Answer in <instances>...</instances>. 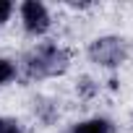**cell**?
I'll list each match as a JSON object with an SVG mask.
<instances>
[{
    "label": "cell",
    "instance_id": "cell-8",
    "mask_svg": "<svg viewBox=\"0 0 133 133\" xmlns=\"http://www.w3.org/2000/svg\"><path fill=\"white\" fill-rule=\"evenodd\" d=\"M0 133H24L21 120L8 117V115H0Z\"/></svg>",
    "mask_w": 133,
    "mask_h": 133
},
{
    "label": "cell",
    "instance_id": "cell-4",
    "mask_svg": "<svg viewBox=\"0 0 133 133\" xmlns=\"http://www.w3.org/2000/svg\"><path fill=\"white\" fill-rule=\"evenodd\" d=\"M31 112H34L37 123H42V125H55L57 117H60V104H57L55 99H50V97H37V99L31 102Z\"/></svg>",
    "mask_w": 133,
    "mask_h": 133
},
{
    "label": "cell",
    "instance_id": "cell-3",
    "mask_svg": "<svg viewBox=\"0 0 133 133\" xmlns=\"http://www.w3.org/2000/svg\"><path fill=\"white\" fill-rule=\"evenodd\" d=\"M18 13H21V26L29 37H42L52 26V16H50L47 5L39 3V0H24Z\"/></svg>",
    "mask_w": 133,
    "mask_h": 133
},
{
    "label": "cell",
    "instance_id": "cell-5",
    "mask_svg": "<svg viewBox=\"0 0 133 133\" xmlns=\"http://www.w3.org/2000/svg\"><path fill=\"white\" fill-rule=\"evenodd\" d=\"M71 133H115V125H112L110 117L97 115V117H86V120L76 123L71 128Z\"/></svg>",
    "mask_w": 133,
    "mask_h": 133
},
{
    "label": "cell",
    "instance_id": "cell-7",
    "mask_svg": "<svg viewBox=\"0 0 133 133\" xmlns=\"http://www.w3.org/2000/svg\"><path fill=\"white\" fill-rule=\"evenodd\" d=\"M16 76H18V65H16L11 57H0V86L11 84Z\"/></svg>",
    "mask_w": 133,
    "mask_h": 133
},
{
    "label": "cell",
    "instance_id": "cell-2",
    "mask_svg": "<svg viewBox=\"0 0 133 133\" xmlns=\"http://www.w3.org/2000/svg\"><path fill=\"white\" fill-rule=\"evenodd\" d=\"M89 60L99 68H120L128 57V44L123 37H115V34H104V37H97L94 42H89Z\"/></svg>",
    "mask_w": 133,
    "mask_h": 133
},
{
    "label": "cell",
    "instance_id": "cell-10",
    "mask_svg": "<svg viewBox=\"0 0 133 133\" xmlns=\"http://www.w3.org/2000/svg\"><path fill=\"white\" fill-rule=\"evenodd\" d=\"M65 133H71V130H65Z\"/></svg>",
    "mask_w": 133,
    "mask_h": 133
},
{
    "label": "cell",
    "instance_id": "cell-9",
    "mask_svg": "<svg viewBox=\"0 0 133 133\" xmlns=\"http://www.w3.org/2000/svg\"><path fill=\"white\" fill-rule=\"evenodd\" d=\"M11 16H13V3L0 0V26H3L5 21H11Z\"/></svg>",
    "mask_w": 133,
    "mask_h": 133
},
{
    "label": "cell",
    "instance_id": "cell-1",
    "mask_svg": "<svg viewBox=\"0 0 133 133\" xmlns=\"http://www.w3.org/2000/svg\"><path fill=\"white\" fill-rule=\"evenodd\" d=\"M68 68H71V52L57 42H42L31 47L21 60V71L26 81L55 78V76H63Z\"/></svg>",
    "mask_w": 133,
    "mask_h": 133
},
{
    "label": "cell",
    "instance_id": "cell-6",
    "mask_svg": "<svg viewBox=\"0 0 133 133\" xmlns=\"http://www.w3.org/2000/svg\"><path fill=\"white\" fill-rule=\"evenodd\" d=\"M76 94H78V99L91 102V99L99 94V84H97L91 76H81V78L76 81Z\"/></svg>",
    "mask_w": 133,
    "mask_h": 133
}]
</instances>
